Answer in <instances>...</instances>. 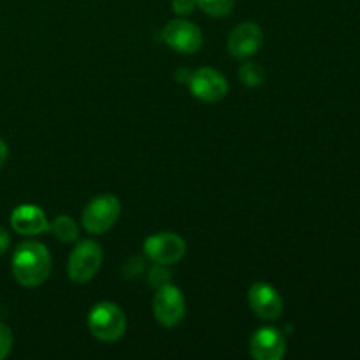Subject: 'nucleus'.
Instances as JSON below:
<instances>
[{
    "label": "nucleus",
    "mask_w": 360,
    "mask_h": 360,
    "mask_svg": "<svg viewBox=\"0 0 360 360\" xmlns=\"http://www.w3.org/2000/svg\"><path fill=\"white\" fill-rule=\"evenodd\" d=\"M11 246V236L9 232L6 231L4 227H0V255H4V253L9 250Z\"/></svg>",
    "instance_id": "nucleus-20"
},
{
    "label": "nucleus",
    "mask_w": 360,
    "mask_h": 360,
    "mask_svg": "<svg viewBox=\"0 0 360 360\" xmlns=\"http://www.w3.org/2000/svg\"><path fill=\"white\" fill-rule=\"evenodd\" d=\"M88 329L98 341L115 343L127 330L125 311L115 302H97L88 315Z\"/></svg>",
    "instance_id": "nucleus-2"
},
{
    "label": "nucleus",
    "mask_w": 360,
    "mask_h": 360,
    "mask_svg": "<svg viewBox=\"0 0 360 360\" xmlns=\"http://www.w3.org/2000/svg\"><path fill=\"white\" fill-rule=\"evenodd\" d=\"M11 225L21 236H37L48 232L49 221L44 211L35 204H20L11 213Z\"/></svg>",
    "instance_id": "nucleus-12"
},
{
    "label": "nucleus",
    "mask_w": 360,
    "mask_h": 360,
    "mask_svg": "<svg viewBox=\"0 0 360 360\" xmlns=\"http://www.w3.org/2000/svg\"><path fill=\"white\" fill-rule=\"evenodd\" d=\"M185 295L178 287L165 283L157 288L153 299V315L162 327L172 329V327L179 326L181 320L185 319Z\"/></svg>",
    "instance_id": "nucleus-5"
},
{
    "label": "nucleus",
    "mask_w": 360,
    "mask_h": 360,
    "mask_svg": "<svg viewBox=\"0 0 360 360\" xmlns=\"http://www.w3.org/2000/svg\"><path fill=\"white\" fill-rule=\"evenodd\" d=\"M11 269L20 285L27 288L39 287L51 273V253L42 243H21L13 255Z\"/></svg>",
    "instance_id": "nucleus-1"
},
{
    "label": "nucleus",
    "mask_w": 360,
    "mask_h": 360,
    "mask_svg": "<svg viewBox=\"0 0 360 360\" xmlns=\"http://www.w3.org/2000/svg\"><path fill=\"white\" fill-rule=\"evenodd\" d=\"M264 44V32L253 21L239 23L231 32L227 41L229 53L238 60H248L260 51Z\"/></svg>",
    "instance_id": "nucleus-9"
},
{
    "label": "nucleus",
    "mask_w": 360,
    "mask_h": 360,
    "mask_svg": "<svg viewBox=\"0 0 360 360\" xmlns=\"http://www.w3.org/2000/svg\"><path fill=\"white\" fill-rule=\"evenodd\" d=\"M285 352L287 341L274 327H262L250 340V354L255 360H281Z\"/></svg>",
    "instance_id": "nucleus-11"
},
{
    "label": "nucleus",
    "mask_w": 360,
    "mask_h": 360,
    "mask_svg": "<svg viewBox=\"0 0 360 360\" xmlns=\"http://www.w3.org/2000/svg\"><path fill=\"white\" fill-rule=\"evenodd\" d=\"M197 6L213 18H225L234 9L236 0H195Z\"/></svg>",
    "instance_id": "nucleus-15"
},
{
    "label": "nucleus",
    "mask_w": 360,
    "mask_h": 360,
    "mask_svg": "<svg viewBox=\"0 0 360 360\" xmlns=\"http://www.w3.org/2000/svg\"><path fill=\"white\" fill-rule=\"evenodd\" d=\"M144 255L155 264L162 266H172L178 264L185 257L186 245L183 238H179L174 232H158L150 236L144 241Z\"/></svg>",
    "instance_id": "nucleus-7"
},
{
    "label": "nucleus",
    "mask_w": 360,
    "mask_h": 360,
    "mask_svg": "<svg viewBox=\"0 0 360 360\" xmlns=\"http://www.w3.org/2000/svg\"><path fill=\"white\" fill-rule=\"evenodd\" d=\"M164 41L169 48L183 55H193L202 46V30L195 23L183 18L169 21L164 28Z\"/></svg>",
    "instance_id": "nucleus-8"
},
{
    "label": "nucleus",
    "mask_w": 360,
    "mask_h": 360,
    "mask_svg": "<svg viewBox=\"0 0 360 360\" xmlns=\"http://www.w3.org/2000/svg\"><path fill=\"white\" fill-rule=\"evenodd\" d=\"M186 83H188L190 94L207 104H217L229 91V83L224 74L211 67H200L193 70Z\"/></svg>",
    "instance_id": "nucleus-6"
},
{
    "label": "nucleus",
    "mask_w": 360,
    "mask_h": 360,
    "mask_svg": "<svg viewBox=\"0 0 360 360\" xmlns=\"http://www.w3.org/2000/svg\"><path fill=\"white\" fill-rule=\"evenodd\" d=\"M239 79L245 86L248 88H257L264 83L266 79V72H264L262 67L255 62H245L239 69Z\"/></svg>",
    "instance_id": "nucleus-14"
},
{
    "label": "nucleus",
    "mask_w": 360,
    "mask_h": 360,
    "mask_svg": "<svg viewBox=\"0 0 360 360\" xmlns=\"http://www.w3.org/2000/svg\"><path fill=\"white\" fill-rule=\"evenodd\" d=\"M13 330L9 326L0 322V360L6 359L11 354V348H13Z\"/></svg>",
    "instance_id": "nucleus-16"
},
{
    "label": "nucleus",
    "mask_w": 360,
    "mask_h": 360,
    "mask_svg": "<svg viewBox=\"0 0 360 360\" xmlns=\"http://www.w3.org/2000/svg\"><path fill=\"white\" fill-rule=\"evenodd\" d=\"M195 6V0H172V11L178 16H186V14L192 13Z\"/></svg>",
    "instance_id": "nucleus-18"
},
{
    "label": "nucleus",
    "mask_w": 360,
    "mask_h": 360,
    "mask_svg": "<svg viewBox=\"0 0 360 360\" xmlns=\"http://www.w3.org/2000/svg\"><path fill=\"white\" fill-rule=\"evenodd\" d=\"M122 214V202L116 195L104 193L86 204L81 214V224L90 234H104L118 221Z\"/></svg>",
    "instance_id": "nucleus-4"
},
{
    "label": "nucleus",
    "mask_w": 360,
    "mask_h": 360,
    "mask_svg": "<svg viewBox=\"0 0 360 360\" xmlns=\"http://www.w3.org/2000/svg\"><path fill=\"white\" fill-rule=\"evenodd\" d=\"M48 232H51L58 241L72 243L76 241L77 236H79V227H77V224L70 217L60 214V217H56L55 220L49 224Z\"/></svg>",
    "instance_id": "nucleus-13"
},
{
    "label": "nucleus",
    "mask_w": 360,
    "mask_h": 360,
    "mask_svg": "<svg viewBox=\"0 0 360 360\" xmlns=\"http://www.w3.org/2000/svg\"><path fill=\"white\" fill-rule=\"evenodd\" d=\"M7 157H9V148H7L6 141L0 137V167L7 162Z\"/></svg>",
    "instance_id": "nucleus-21"
},
{
    "label": "nucleus",
    "mask_w": 360,
    "mask_h": 360,
    "mask_svg": "<svg viewBox=\"0 0 360 360\" xmlns=\"http://www.w3.org/2000/svg\"><path fill=\"white\" fill-rule=\"evenodd\" d=\"M167 266H162V264H155L153 269L150 271V278H148V281H150V285H153V287H162V285L169 283V280H171V273H169L167 269H165Z\"/></svg>",
    "instance_id": "nucleus-17"
},
{
    "label": "nucleus",
    "mask_w": 360,
    "mask_h": 360,
    "mask_svg": "<svg viewBox=\"0 0 360 360\" xmlns=\"http://www.w3.org/2000/svg\"><path fill=\"white\" fill-rule=\"evenodd\" d=\"M248 304L252 311L262 320H278L283 313V299L280 292L269 283L252 285L248 290Z\"/></svg>",
    "instance_id": "nucleus-10"
},
{
    "label": "nucleus",
    "mask_w": 360,
    "mask_h": 360,
    "mask_svg": "<svg viewBox=\"0 0 360 360\" xmlns=\"http://www.w3.org/2000/svg\"><path fill=\"white\" fill-rule=\"evenodd\" d=\"M102 246L94 239L79 241L70 252L67 273L74 283H88L97 276L102 266Z\"/></svg>",
    "instance_id": "nucleus-3"
},
{
    "label": "nucleus",
    "mask_w": 360,
    "mask_h": 360,
    "mask_svg": "<svg viewBox=\"0 0 360 360\" xmlns=\"http://www.w3.org/2000/svg\"><path fill=\"white\" fill-rule=\"evenodd\" d=\"M125 267H132V271H127V278H136L143 273V267H144V260L141 257H132L129 262L125 264Z\"/></svg>",
    "instance_id": "nucleus-19"
}]
</instances>
